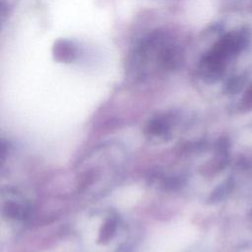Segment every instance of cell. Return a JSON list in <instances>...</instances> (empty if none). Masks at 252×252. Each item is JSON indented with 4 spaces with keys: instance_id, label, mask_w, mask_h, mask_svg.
<instances>
[{
    "instance_id": "1",
    "label": "cell",
    "mask_w": 252,
    "mask_h": 252,
    "mask_svg": "<svg viewBox=\"0 0 252 252\" xmlns=\"http://www.w3.org/2000/svg\"><path fill=\"white\" fill-rule=\"evenodd\" d=\"M184 61V48L171 32L163 30L152 31L133 46L128 67L137 79L164 75L177 70Z\"/></svg>"
},
{
    "instance_id": "2",
    "label": "cell",
    "mask_w": 252,
    "mask_h": 252,
    "mask_svg": "<svg viewBox=\"0 0 252 252\" xmlns=\"http://www.w3.org/2000/svg\"><path fill=\"white\" fill-rule=\"evenodd\" d=\"M248 35L243 31L229 32L220 36L201 57L198 64L200 77L209 83L220 80L229 62L247 45Z\"/></svg>"
},
{
    "instance_id": "3",
    "label": "cell",
    "mask_w": 252,
    "mask_h": 252,
    "mask_svg": "<svg viewBox=\"0 0 252 252\" xmlns=\"http://www.w3.org/2000/svg\"><path fill=\"white\" fill-rule=\"evenodd\" d=\"M240 105L244 110L252 109V86H250L249 89L245 92V94L241 99Z\"/></svg>"
}]
</instances>
